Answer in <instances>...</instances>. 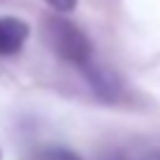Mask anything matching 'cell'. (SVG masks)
I'll return each instance as SVG.
<instances>
[{
    "label": "cell",
    "mask_w": 160,
    "mask_h": 160,
    "mask_svg": "<svg viewBox=\"0 0 160 160\" xmlns=\"http://www.w3.org/2000/svg\"><path fill=\"white\" fill-rule=\"evenodd\" d=\"M82 73H85L90 87L94 90V94L99 97V99H104V101H115V99L120 97V90H122L120 78L113 73V71H108L106 66L92 61L87 68H82Z\"/></svg>",
    "instance_id": "obj_3"
},
{
    "label": "cell",
    "mask_w": 160,
    "mask_h": 160,
    "mask_svg": "<svg viewBox=\"0 0 160 160\" xmlns=\"http://www.w3.org/2000/svg\"><path fill=\"white\" fill-rule=\"evenodd\" d=\"M28 24L17 17H0V57H14L28 40Z\"/></svg>",
    "instance_id": "obj_2"
},
{
    "label": "cell",
    "mask_w": 160,
    "mask_h": 160,
    "mask_svg": "<svg viewBox=\"0 0 160 160\" xmlns=\"http://www.w3.org/2000/svg\"><path fill=\"white\" fill-rule=\"evenodd\" d=\"M108 160H160L158 151H120L113 153Z\"/></svg>",
    "instance_id": "obj_5"
},
{
    "label": "cell",
    "mask_w": 160,
    "mask_h": 160,
    "mask_svg": "<svg viewBox=\"0 0 160 160\" xmlns=\"http://www.w3.org/2000/svg\"><path fill=\"white\" fill-rule=\"evenodd\" d=\"M38 160H80V155L64 146H45L42 151H38Z\"/></svg>",
    "instance_id": "obj_4"
},
{
    "label": "cell",
    "mask_w": 160,
    "mask_h": 160,
    "mask_svg": "<svg viewBox=\"0 0 160 160\" xmlns=\"http://www.w3.org/2000/svg\"><path fill=\"white\" fill-rule=\"evenodd\" d=\"M42 35H45V42L50 45V50L66 64H73L82 71L94 61L92 40L73 21L64 19V17H50L42 26Z\"/></svg>",
    "instance_id": "obj_1"
},
{
    "label": "cell",
    "mask_w": 160,
    "mask_h": 160,
    "mask_svg": "<svg viewBox=\"0 0 160 160\" xmlns=\"http://www.w3.org/2000/svg\"><path fill=\"white\" fill-rule=\"evenodd\" d=\"M0 158H2V151H0Z\"/></svg>",
    "instance_id": "obj_7"
},
{
    "label": "cell",
    "mask_w": 160,
    "mask_h": 160,
    "mask_svg": "<svg viewBox=\"0 0 160 160\" xmlns=\"http://www.w3.org/2000/svg\"><path fill=\"white\" fill-rule=\"evenodd\" d=\"M45 2L57 12H71L75 5H78V0H45Z\"/></svg>",
    "instance_id": "obj_6"
}]
</instances>
